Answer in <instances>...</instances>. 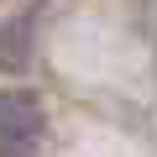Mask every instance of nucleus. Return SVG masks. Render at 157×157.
I'll return each instance as SVG.
<instances>
[{
	"mask_svg": "<svg viewBox=\"0 0 157 157\" xmlns=\"http://www.w3.org/2000/svg\"><path fill=\"white\" fill-rule=\"evenodd\" d=\"M26 42H32V16H21V26L6 21V32H0V68H21L26 63Z\"/></svg>",
	"mask_w": 157,
	"mask_h": 157,
	"instance_id": "f03ea898",
	"label": "nucleus"
},
{
	"mask_svg": "<svg viewBox=\"0 0 157 157\" xmlns=\"http://www.w3.org/2000/svg\"><path fill=\"white\" fill-rule=\"evenodd\" d=\"M42 105L37 94H0V157H32L42 147Z\"/></svg>",
	"mask_w": 157,
	"mask_h": 157,
	"instance_id": "f257e3e1",
	"label": "nucleus"
}]
</instances>
